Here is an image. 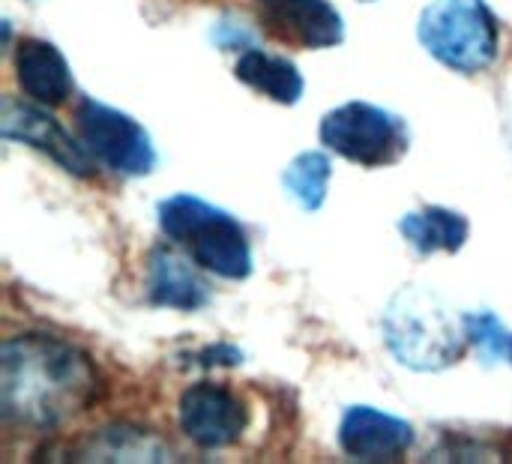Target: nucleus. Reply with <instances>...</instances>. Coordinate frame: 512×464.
I'll use <instances>...</instances> for the list:
<instances>
[{
    "label": "nucleus",
    "mask_w": 512,
    "mask_h": 464,
    "mask_svg": "<svg viewBox=\"0 0 512 464\" xmlns=\"http://www.w3.org/2000/svg\"><path fill=\"white\" fill-rule=\"evenodd\" d=\"M423 48L453 72H486L501 54V21L486 0H432L420 12Z\"/></svg>",
    "instance_id": "obj_4"
},
{
    "label": "nucleus",
    "mask_w": 512,
    "mask_h": 464,
    "mask_svg": "<svg viewBox=\"0 0 512 464\" xmlns=\"http://www.w3.org/2000/svg\"><path fill=\"white\" fill-rule=\"evenodd\" d=\"M210 39H213L219 48H225V51H246V48H252V42H255V30H252L243 18L225 15V18H219V21L213 24Z\"/></svg>",
    "instance_id": "obj_18"
},
{
    "label": "nucleus",
    "mask_w": 512,
    "mask_h": 464,
    "mask_svg": "<svg viewBox=\"0 0 512 464\" xmlns=\"http://www.w3.org/2000/svg\"><path fill=\"white\" fill-rule=\"evenodd\" d=\"M399 234L420 255L435 252H459L471 234V225L462 213L447 207H423L417 213H405L399 219Z\"/></svg>",
    "instance_id": "obj_14"
},
{
    "label": "nucleus",
    "mask_w": 512,
    "mask_h": 464,
    "mask_svg": "<svg viewBox=\"0 0 512 464\" xmlns=\"http://www.w3.org/2000/svg\"><path fill=\"white\" fill-rule=\"evenodd\" d=\"M234 75L255 93H261L279 105H297L306 90L303 72L297 69V63L291 57L255 48V45L240 51V57L234 63Z\"/></svg>",
    "instance_id": "obj_13"
},
{
    "label": "nucleus",
    "mask_w": 512,
    "mask_h": 464,
    "mask_svg": "<svg viewBox=\"0 0 512 464\" xmlns=\"http://www.w3.org/2000/svg\"><path fill=\"white\" fill-rule=\"evenodd\" d=\"M261 30L300 48H333L345 39V18L330 0H258Z\"/></svg>",
    "instance_id": "obj_9"
},
{
    "label": "nucleus",
    "mask_w": 512,
    "mask_h": 464,
    "mask_svg": "<svg viewBox=\"0 0 512 464\" xmlns=\"http://www.w3.org/2000/svg\"><path fill=\"white\" fill-rule=\"evenodd\" d=\"M198 360H201V366H237L243 360V354L237 348H231V345H219V348L213 345Z\"/></svg>",
    "instance_id": "obj_19"
},
{
    "label": "nucleus",
    "mask_w": 512,
    "mask_h": 464,
    "mask_svg": "<svg viewBox=\"0 0 512 464\" xmlns=\"http://www.w3.org/2000/svg\"><path fill=\"white\" fill-rule=\"evenodd\" d=\"M462 324H465L468 345L477 348V354L486 366H498V363L512 366V330L501 324L498 315L468 312V315H462Z\"/></svg>",
    "instance_id": "obj_17"
},
{
    "label": "nucleus",
    "mask_w": 512,
    "mask_h": 464,
    "mask_svg": "<svg viewBox=\"0 0 512 464\" xmlns=\"http://www.w3.org/2000/svg\"><path fill=\"white\" fill-rule=\"evenodd\" d=\"M318 135L330 153H339L342 159L363 168L396 165L411 150L408 123L366 99H351L327 111Z\"/></svg>",
    "instance_id": "obj_5"
},
{
    "label": "nucleus",
    "mask_w": 512,
    "mask_h": 464,
    "mask_svg": "<svg viewBox=\"0 0 512 464\" xmlns=\"http://www.w3.org/2000/svg\"><path fill=\"white\" fill-rule=\"evenodd\" d=\"M384 342L402 366L441 372L462 360L468 336L432 291L402 288L384 312Z\"/></svg>",
    "instance_id": "obj_3"
},
{
    "label": "nucleus",
    "mask_w": 512,
    "mask_h": 464,
    "mask_svg": "<svg viewBox=\"0 0 512 464\" xmlns=\"http://www.w3.org/2000/svg\"><path fill=\"white\" fill-rule=\"evenodd\" d=\"M414 444V426L381 408L354 405L339 423V447L357 462H399Z\"/></svg>",
    "instance_id": "obj_10"
},
{
    "label": "nucleus",
    "mask_w": 512,
    "mask_h": 464,
    "mask_svg": "<svg viewBox=\"0 0 512 464\" xmlns=\"http://www.w3.org/2000/svg\"><path fill=\"white\" fill-rule=\"evenodd\" d=\"M0 135L6 141L33 147L36 153L48 156L54 165H60L72 177L96 174V159L81 144V138H72L54 114H48L45 108L33 102L6 96L0 105Z\"/></svg>",
    "instance_id": "obj_7"
},
{
    "label": "nucleus",
    "mask_w": 512,
    "mask_h": 464,
    "mask_svg": "<svg viewBox=\"0 0 512 464\" xmlns=\"http://www.w3.org/2000/svg\"><path fill=\"white\" fill-rule=\"evenodd\" d=\"M180 432L201 450H225L249 429L246 402L225 384H192L177 405Z\"/></svg>",
    "instance_id": "obj_8"
},
{
    "label": "nucleus",
    "mask_w": 512,
    "mask_h": 464,
    "mask_svg": "<svg viewBox=\"0 0 512 464\" xmlns=\"http://www.w3.org/2000/svg\"><path fill=\"white\" fill-rule=\"evenodd\" d=\"M15 81L24 96L39 105H63L75 93L72 66L63 51L39 36H24L12 54Z\"/></svg>",
    "instance_id": "obj_12"
},
{
    "label": "nucleus",
    "mask_w": 512,
    "mask_h": 464,
    "mask_svg": "<svg viewBox=\"0 0 512 464\" xmlns=\"http://www.w3.org/2000/svg\"><path fill=\"white\" fill-rule=\"evenodd\" d=\"M75 132L90 156L120 177H144L156 168V147L150 132L126 111L81 96L75 105Z\"/></svg>",
    "instance_id": "obj_6"
},
{
    "label": "nucleus",
    "mask_w": 512,
    "mask_h": 464,
    "mask_svg": "<svg viewBox=\"0 0 512 464\" xmlns=\"http://www.w3.org/2000/svg\"><path fill=\"white\" fill-rule=\"evenodd\" d=\"M72 456L75 462H165L171 450L144 429L108 426L102 432H93Z\"/></svg>",
    "instance_id": "obj_15"
},
{
    "label": "nucleus",
    "mask_w": 512,
    "mask_h": 464,
    "mask_svg": "<svg viewBox=\"0 0 512 464\" xmlns=\"http://www.w3.org/2000/svg\"><path fill=\"white\" fill-rule=\"evenodd\" d=\"M330 180H333V162L324 150H303L282 171L285 192L306 213H315L324 207Z\"/></svg>",
    "instance_id": "obj_16"
},
{
    "label": "nucleus",
    "mask_w": 512,
    "mask_h": 464,
    "mask_svg": "<svg viewBox=\"0 0 512 464\" xmlns=\"http://www.w3.org/2000/svg\"><path fill=\"white\" fill-rule=\"evenodd\" d=\"M156 219L162 234L186 252L201 270L216 273L219 279L240 282L255 270L252 240L237 216L228 210L198 198L177 192L156 207Z\"/></svg>",
    "instance_id": "obj_2"
},
{
    "label": "nucleus",
    "mask_w": 512,
    "mask_h": 464,
    "mask_svg": "<svg viewBox=\"0 0 512 464\" xmlns=\"http://www.w3.org/2000/svg\"><path fill=\"white\" fill-rule=\"evenodd\" d=\"M96 363L72 342L21 333L0 348V414L6 423L51 432L102 399Z\"/></svg>",
    "instance_id": "obj_1"
},
{
    "label": "nucleus",
    "mask_w": 512,
    "mask_h": 464,
    "mask_svg": "<svg viewBox=\"0 0 512 464\" xmlns=\"http://www.w3.org/2000/svg\"><path fill=\"white\" fill-rule=\"evenodd\" d=\"M201 267L171 246H156L147 258V300L162 309L198 312L213 300Z\"/></svg>",
    "instance_id": "obj_11"
}]
</instances>
